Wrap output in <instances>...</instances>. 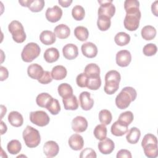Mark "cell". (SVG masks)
Here are the masks:
<instances>
[{
  "label": "cell",
  "instance_id": "cell-46",
  "mask_svg": "<svg viewBox=\"0 0 158 158\" xmlns=\"http://www.w3.org/2000/svg\"><path fill=\"white\" fill-rule=\"evenodd\" d=\"M97 157L94 150L90 148L84 149L80 154V158H96Z\"/></svg>",
  "mask_w": 158,
  "mask_h": 158
},
{
  "label": "cell",
  "instance_id": "cell-32",
  "mask_svg": "<svg viewBox=\"0 0 158 158\" xmlns=\"http://www.w3.org/2000/svg\"><path fill=\"white\" fill-rule=\"evenodd\" d=\"M74 35L78 40L85 41L89 36V31L86 27L83 26H78L74 30Z\"/></svg>",
  "mask_w": 158,
  "mask_h": 158
},
{
  "label": "cell",
  "instance_id": "cell-25",
  "mask_svg": "<svg viewBox=\"0 0 158 158\" xmlns=\"http://www.w3.org/2000/svg\"><path fill=\"white\" fill-rule=\"evenodd\" d=\"M141 136V131L136 127H132L127 131V141L130 144H136L138 142Z\"/></svg>",
  "mask_w": 158,
  "mask_h": 158
},
{
  "label": "cell",
  "instance_id": "cell-48",
  "mask_svg": "<svg viewBox=\"0 0 158 158\" xmlns=\"http://www.w3.org/2000/svg\"><path fill=\"white\" fill-rule=\"evenodd\" d=\"M149 143H157V138L152 134L148 133L144 135L141 141V146L143 147Z\"/></svg>",
  "mask_w": 158,
  "mask_h": 158
},
{
  "label": "cell",
  "instance_id": "cell-5",
  "mask_svg": "<svg viewBox=\"0 0 158 158\" xmlns=\"http://www.w3.org/2000/svg\"><path fill=\"white\" fill-rule=\"evenodd\" d=\"M141 16L140 10L131 13H126L123 21L125 28L129 31H135L137 30L139 25Z\"/></svg>",
  "mask_w": 158,
  "mask_h": 158
},
{
  "label": "cell",
  "instance_id": "cell-4",
  "mask_svg": "<svg viewBox=\"0 0 158 158\" xmlns=\"http://www.w3.org/2000/svg\"><path fill=\"white\" fill-rule=\"evenodd\" d=\"M8 30L11 33L14 41L16 43H22L26 40L27 36L23 27L18 20L12 21L9 24Z\"/></svg>",
  "mask_w": 158,
  "mask_h": 158
},
{
  "label": "cell",
  "instance_id": "cell-42",
  "mask_svg": "<svg viewBox=\"0 0 158 158\" xmlns=\"http://www.w3.org/2000/svg\"><path fill=\"white\" fill-rule=\"evenodd\" d=\"M134 115L131 111H126L120 114L118 120L123 123L124 125L128 126L133 120Z\"/></svg>",
  "mask_w": 158,
  "mask_h": 158
},
{
  "label": "cell",
  "instance_id": "cell-6",
  "mask_svg": "<svg viewBox=\"0 0 158 158\" xmlns=\"http://www.w3.org/2000/svg\"><path fill=\"white\" fill-rule=\"evenodd\" d=\"M30 120L31 123L38 127H44L48 125L50 118L46 112L37 110L30 112Z\"/></svg>",
  "mask_w": 158,
  "mask_h": 158
},
{
  "label": "cell",
  "instance_id": "cell-26",
  "mask_svg": "<svg viewBox=\"0 0 158 158\" xmlns=\"http://www.w3.org/2000/svg\"><path fill=\"white\" fill-rule=\"evenodd\" d=\"M144 153L149 158H156L158 155L157 143H149L143 147Z\"/></svg>",
  "mask_w": 158,
  "mask_h": 158
},
{
  "label": "cell",
  "instance_id": "cell-40",
  "mask_svg": "<svg viewBox=\"0 0 158 158\" xmlns=\"http://www.w3.org/2000/svg\"><path fill=\"white\" fill-rule=\"evenodd\" d=\"M72 15L73 18L77 21L83 20L85 15V11L84 8L80 5L74 6L72 10Z\"/></svg>",
  "mask_w": 158,
  "mask_h": 158
},
{
  "label": "cell",
  "instance_id": "cell-16",
  "mask_svg": "<svg viewBox=\"0 0 158 158\" xmlns=\"http://www.w3.org/2000/svg\"><path fill=\"white\" fill-rule=\"evenodd\" d=\"M68 143L72 149L79 151L83 148L84 140L81 135L76 133L70 136L68 140Z\"/></svg>",
  "mask_w": 158,
  "mask_h": 158
},
{
  "label": "cell",
  "instance_id": "cell-15",
  "mask_svg": "<svg viewBox=\"0 0 158 158\" xmlns=\"http://www.w3.org/2000/svg\"><path fill=\"white\" fill-rule=\"evenodd\" d=\"M81 50L83 54L88 58H94L98 54L97 46L91 42H86L83 44Z\"/></svg>",
  "mask_w": 158,
  "mask_h": 158
},
{
  "label": "cell",
  "instance_id": "cell-14",
  "mask_svg": "<svg viewBox=\"0 0 158 158\" xmlns=\"http://www.w3.org/2000/svg\"><path fill=\"white\" fill-rule=\"evenodd\" d=\"M98 149L103 154H109L114 149L115 144L114 141L109 138L101 140L98 145Z\"/></svg>",
  "mask_w": 158,
  "mask_h": 158
},
{
  "label": "cell",
  "instance_id": "cell-30",
  "mask_svg": "<svg viewBox=\"0 0 158 158\" xmlns=\"http://www.w3.org/2000/svg\"><path fill=\"white\" fill-rule=\"evenodd\" d=\"M114 41L118 46H123L130 43V36L125 32H119L115 35Z\"/></svg>",
  "mask_w": 158,
  "mask_h": 158
},
{
  "label": "cell",
  "instance_id": "cell-33",
  "mask_svg": "<svg viewBox=\"0 0 158 158\" xmlns=\"http://www.w3.org/2000/svg\"><path fill=\"white\" fill-rule=\"evenodd\" d=\"M57 91L59 96L62 98L73 94V89L72 86L67 83L60 84L57 88Z\"/></svg>",
  "mask_w": 158,
  "mask_h": 158
},
{
  "label": "cell",
  "instance_id": "cell-11",
  "mask_svg": "<svg viewBox=\"0 0 158 158\" xmlns=\"http://www.w3.org/2000/svg\"><path fill=\"white\" fill-rule=\"evenodd\" d=\"M79 101L81 109L84 110H89L94 105V100L88 91H83L80 94Z\"/></svg>",
  "mask_w": 158,
  "mask_h": 158
},
{
  "label": "cell",
  "instance_id": "cell-39",
  "mask_svg": "<svg viewBox=\"0 0 158 158\" xmlns=\"http://www.w3.org/2000/svg\"><path fill=\"white\" fill-rule=\"evenodd\" d=\"M99 120L102 124L107 125L112 120L111 112L107 109H102L99 113Z\"/></svg>",
  "mask_w": 158,
  "mask_h": 158
},
{
  "label": "cell",
  "instance_id": "cell-45",
  "mask_svg": "<svg viewBox=\"0 0 158 158\" xmlns=\"http://www.w3.org/2000/svg\"><path fill=\"white\" fill-rule=\"evenodd\" d=\"M121 76L118 72L115 70H112L107 72L105 75V81L110 80H115L118 82L120 81Z\"/></svg>",
  "mask_w": 158,
  "mask_h": 158
},
{
  "label": "cell",
  "instance_id": "cell-43",
  "mask_svg": "<svg viewBox=\"0 0 158 158\" xmlns=\"http://www.w3.org/2000/svg\"><path fill=\"white\" fill-rule=\"evenodd\" d=\"M46 108L52 115H57L60 111V106L59 104V102L55 98H52Z\"/></svg>",
  "mask_w": 158,
  "mask_h": 158
},
{
  "label": "cell",
  "instance_id": "cell-35",
  "mask_svg": "<svg viewBox=\"0 0 158 158\" xmlns=\"http://www.w3.org/2000/svg\"><path fill=\"white\" fill-rule=\"evenodd\" d=\"M119 83L120 82L115 80L105 81L104 88V92L107 94H113L118 90L119 88Z\"/></svg>",
  "mask_w": 158,
  "mask_h": 158
},
{
  "label": "cell",
  "instance_id": "cell-2",
  "mask_svg": "<svg viewBox=\"0 0 158 158\" xmlns=\"http://www.w3.org/2000/svg\"><path fill=\"white\" fill-rule=\"evenodd\" d=\"M22 136L26 146L30 148L37 147L41 142V136L38 130L30 125L24 129Z\"/></svg>",
  "mask_w": 158,
  "mask_h": 158
},
{
  "label": "cell",
  "instance_id": "cell-44",
  "mask_svg": "<svg viewBox=\"0 0 158 158\" xmlns=\"http://www.w3.org/2000/svg\"><path fill=\"white\" fill-rule=\"evenodd\" d=\"M157 51V46L153 43H149L143 47V54L146 56H152L156 54Z\"/></svg>",
  "mask_w": 158,
  "mask_h": 158
},
{
  "label": "cell",
  "instance_id": "cell-31",
  "mask_svg": "<svg viewBox=\"0 0 158 158\" xmlns=\"http://www.w3.org/2000/svg\"><path fill=\"white\" fill-rule=\"evenodd\" d=\"M45 2L43 0H28L27 7L33 12H38L42 10Z\"/></svg>",
  "mask_w": 158,
  "mask_h": 158
},
{
  "label": "cell",
  "instance_id": "cell-22",
  "mask_svg": "<svg viewBox=\"0 0 158 158\" xmlns=\"http://www.w3.org/2000/svg\"><path fill=\"white\" fill-rule=\"evenodd\" d=\"M41 42L45 45H51L55 43L56 38L54 33L50 30H44L40 35Z\"/></svg>",
  "mask_w": 158,
  "mask_h": 158
},
{
  "label": "cell",
  "instance_id": "cell-19",
  "mask_svg": "<svg viewBox=\"0 0 158 158\" xmlns=\"http://www.w3.org/2000/svg\"><path fill=\"white\" fill-rule=\"evenodd\" d=\"M54 34L59 39H66L70 35V29L65 24H59L57 25L54 30Z\"/></svg>",
  "mask_w": 158,
  "mask_h": 158
},
{
  "label": "cell",
  "instance_id": "cell-21",
  "mask_svg": "<svg viewBox=\"0 0 158 158\" xmlns=\"http://www.w3.org/2000/svg\"><path fill=\"white\" fill-rule=\"evenodd\" d=\"M64 109L65 110H74L78 107V102L77 97L75 95H70L62 99Z\"/></svg>",
  "mask_w": 158,
  "mask_h": 158
},
{
  "label": "cell",
  "instance_id": "cell-8",
  "mask_svg": "<svg viewBox=\"0 0 158 158\" xmlns=\"http://www.w3.org/2000/svg\"><path fill=\"white\" fill-rule=\"evenodd\" d=\"M46 19L52 23L59 21L62 15V10L58 6H54L52 7H48L45 13Z\"/></svg>",
  "mask_w": 158,
  "mask_h": 158
},
{
  "label": "cell",
  "instance_id": "cell-36",
  "mask_svg": "<svg viewBox=\"0 0 158 158\" xmlns=\"http://www.w3.org/2000/svg\"><path fill=\"white\" fill-rule=\"evenodd\" d=\"M139 2L136 0H126L124 2V9L126 13H131L139 10Z\"/></svg>",
  "mask_w": 158,
  "mask_h": 158
},
{
  "label": "cell",
  "instance_id": "cell-51",
  "mask_svg": "<svg viewBox=\"0 0 158 158\" xmlns=\"http://www.w3.org/2000/svg\"><path fill=\"white\" fill-rule=\"evenodd\" d=\"M9 77V72L7 69L1 66L0 67V80L1 81H4L6 80Z\"/></svg>",
  "mask_w": 158,
  "mask_h": 158
},
{
  "label": "cell",
  "instance_id": "cell-37",
  "mask_svg": "<svg viewBox=\"0 0 158 158\" xmlns=\"http://www.w3.org/2000/svg\"><path fill=\"white\" fill-rule=\"evenodd\" d=\"M107 128L104 124L98 125L94 129V135L97 139L100 141L105 139L107 136Z\"/></svg>",
  "mask_w": 158,
  "mask_h": 158
},
{
  "label": "cell",
  "instance_id": "cell-29",
  "mask_svg": "<svg viewBox=\"0 0 158 158\" xmlns=\"http://www.w3.org/2000/svg\"><path fill=\"white\" fill-rule=\"evenodd\" d=\"M84 73L87 75L88 77H99L100 74V68L97 64L91 63L85 67Z\"/></svg>",
  "mask_w": 158,
  "mask_h": 158
},
{
  "label": "cell",
  "instance_id": "cell-13",
  "mask_svg": "<svg viewBox=\"0 0 158 158\" xmlns=\"http://www.w3.org/2000/svg\"><path fill=\"white\" fill-rule=\"evenodd\" d=\"M62 53L66 59L73 60L78 56V49L74 44H67L62 48Z\"/></svg>",
  "mask_w": 158,
  "mask_h": 158
},
{
  "label": "cell",
  "instance_id": "cell-28",
  "mask_svg": "<svg viewBox=\"0 0 158 158\" xmlns=\"http://www.w3.org/2000/svg\"><path fill=\"white\" fill-rule=\"evenodd\" d=\"M52 98H53L49 94L47 93H42L37 96L36 98V102L38 106L46 108Z\"/></svg>",
  "mask_w": 158,
  "mask_h": 158
},
{
  "label": "cell",
  "instance_id": "cell-53",
  "mask_svg": "<svg viewBox=\"0 0 158 158\" xmlns=\"http://www.w3.org/2000/svg\"><path fill=\"white\" fill-rule=\"evenodd\" d=\"M157 3H158V1H156L152 4V6H151L152 12L156 17L158 15V14H157Z\"/></svg>",
  "mask_w": 158,
  "mask_h": 158
},
{
  "label": "cell",
  "instance_id": "cell-54",
  "mask_svg": "<svg viewBox=\"0 0 158 158\" xmlns=\"http://www.w3.org/2000/svg\"><path fill=\"white\" fill-rule=\"evenodd\" d=\"M7 125L4 123L3 121H1V134L3 135L7 131Z\"/></svg>",
  "mask_w": 158,
  "mask_h": 158
},
{
  "label": "cell",
  "instance_id": "cell-9",
  "mask_svg": "<svg viewBox=\"0 0 158 158\" xmlns=\"http://www.w3.org/2000/svg\"><path fill=\"white\" fill-rule=\"evenodd\" d=\"M117 64L122 67H127L131 61V55L128 50H121L116 54Z\"/></svg>",
  "mask_w": 158,
  "mask_h": 158
},
{
  "label": "cell",
  "instance_id": "cell-38",
  "mask_svg": "<svg viewBox=\"0 0 158 158\" xmlns=\"http://www.w3.org/2000/svg\"><path fill=\"white\" fill-rule=\"evenodd\" d=\"M111 25L110 19L105 16H98L97 20V25L101 31L107 30Z\"/></svg>",
  "mask_w": 158,
  "mask_h": 158
},
{
  "label": "cell",
  "instance_id": "cell-47",
  "mask_svg": "<svg viewBox=\"0 0 158 158\" xmlns=\"http://www.w3.org/2000/svg\"><path fill=\"white\" fill-rule=\"evenodd\" d=\"M88 78V77L85 73H81L77 77L76 83L79 87L85 88L86 87Z\"/></svg>",
  "mask_w": 158,
  "mask_h": 158
},
{
  "label": "cell",
  "instance_id": "cell-52",
  "mask_svg": "<svg viewBox=\"0 0 158 158\" xmlns=\"http://www.w3.org/2000/svg\"><path fill=\"white\" fill-rule=\"evenodd\" d=\"M59 4L63 7H68L72 3V0H59Z\"/></svg>",
  "mask_w": 158,
  "mask_h": 158
},
{
  "label": "cell",
  "instance_id": "cell-20",
  "mask_svg": "<svg viewBox=\"0 0 158 158\" xmlns=\"http://www.w3.org/2000/svg\"><path fill=\"white\" fill-rule=\"evenodd\" d=\"M8 121L11 125L19 127L23 125V118L21 114L17 111H12L8 115Z\"/></svg>",
  "mask_w": 158,
  "mask_h": 158
},
{
  "label": "cell",
  "instance_id": "cell-41",
  "mask_svg": "<svg viewBox=\"0 0 158 158\" xmlns=\"http://www.w3.org/2000/svg\"><path fill=\"white\" fill-rule=\"evenodd\" d=\"M101 86L100 76L96 77H88L86 87L91 90H97Z\"/></svg>",
  "mask_w": 158,
  "mask_h": 158
},
{
  "label": "cell",
  "instance_id": "cell-55",
  "mask_svg": "<svg viewBox=\"0 0 158 158\" xmlns=\"http://www.w3.org/2000/svg\"><path fill=\"white\" fill-rule=\"evenodd\" d=\"M1 118H2V117L4 116V114H6V112H7V109H6V107H4V106H2V105H1Z\"/></svg>",
  "mask_w": 158,
  "mask_h": 158
},
{
  "label": "cell",
  "instance_id": "cell-49",
  "mask_svg": "<svg viewBox=\"0 0 158 158\" xmlns=\"http://www.w3.org/2000/svg\"><path fill=\"white\" fill-rule=\"evenodd\" d=\"M52 80V78L51 76V73L49 71H44L43 74L38 81L39 83L45 85L51 83Z\"/></svg>",
  "mask_w": 158,
  "mask_h": 158
},
{
  "label": "cell",
  "instance_id": "cell-50",
  "mask_svg": "<svg viewBox=\"0 0 158 158\" xmlns=\"http://www.w3.org/2000/svg\"><path fill=\"white\" fill-rule=\"evenodd\" d=\"M117 158H123V157H127V158H131L132 156L130 151L127 149H120L117 152Z\"/></svg>",
  "mask_w": 158,
  "mask_h": 158
},
{
  "label": "cell",
  "instance_id": "cell-7",
  "mask_svg": "<svg viewBox=\"0 0 158 158\" xmlns=\"http://www.w3.org/2000/svg\"><path fill=\"white\" fill-rule=\"evenodd\" d=\"M100 7L98 10V16H105L111 19L115 13V7L112 0L98 1Z\"/></svg>",
  "mask_w": 158,
  "mask_h": 158
},
{
  "label": "cell",
  "instance_id": "cell-10",
  "mask_svg": "<svg viewBox=\"0 0 158 158\" xmlns=\"http://www.w3.org/2000/svg\"><path fill=\"white\" fill-rule=\"evenodd\" d=\"M88 121L82 116H77L72 121V128L77 133L84 132L88 128Z\"/></svg>",
  "mask_w": 158,
  "mask_h": 158
},
{
  "label": "cell",
  "instance_id": "cell-17",
  "mask_svg": "<svg viewBox=\"0 0 158 158\" xmlns=\"http://www.w3.org/2000/svg\"><path fill=\"white\" fill-rule=\"evenodd\" d=\"M44 73L43 67L38 64H30L27 69L28 75L35 80H38Z\"/></svg>",
  "mask_w": 158,
  "mask_h": 158
},
{
  "label": "cell",
  "instance_id": "cell-1",
  "mask_svg": "<svg viewBox=\"0 0 158 158\" xmlns=\"http://www.w3.org/2000/svg\"><path fill=\"white\" fill-rule=\"evenodd\" d=\"M137 96V93L135 88L131 86L123 88L115 98V104L120 109H127L132 101H134Z\"/></svg>",
  "mask_w": 158,
  "mask_h": 158
},
{
  "label": "cell",
  "instance_id": "cell-3",
  "mask_svg": "<svg viewBox=\"0 0 158 158\" xmlns=\"http://www.w3.org/2000/svg\"><path fill=\"white\" fill-rule=\"evenodd\" d=\"M40 52L41 49L39 45L35 43L31 42L27 44L23 48L21 53V57L23 61L31 62L39 56Z\"/></svg>",
  "mask_w": 158,
  "mask_h": 158
},
{
  "label": "cell",
  "instance_id": "cell-12",
  "mask_svg": "<svg viewBox=\"0 0 158 158\" xmlns=\"http://www.w3.org/2000/svg\"><path fill=\"white\" fill-rule=\"evenodd\" d=\"M59 147L57 143L54 141H48L43 146V152L48 157H53L57 155Z\"/></svg>",
  "mask_w": 158,
  "mask_h": 158
},
{
  "label": "cell",
  "instance_id": "cell-18",
  "mask_svg": "<svg viewBox=\"0 0 158 158\" xmlns=\"http://www.w3.org/2000/svg\"><path fill=\"white\" fill-rule=\"evenodd\" d=\"M128 126L124 125L118 120L111 126L110 131L113 135L116 136H122L127 133Z\"/></svg>",
  "mask_w": 158,
  "mask_h": 158
},
{
  "label": "cell",
  "instance_id": "cell-24",
  "mask_svg": "<svg viewBox=\"0 0 158 158\" xmlns=\"http://www.w3.org/2000/svg\"><path fill=\"white\" fill-rule=\"evenodd\" d=\"M52 79L60 80L64 79L67 74V69L63 65H56L54 67L51 72Z\"/></svg>",
  "mask_w": 158,
  "mask_h": 158
},
{
  "label": "cell",
  "instance_id": "cell-27",
  "mask_svg": "<svg viewBox=\"0 0 158 158\" xmlns=\"http://www.w3.org/2000/svg\"><path fill=\"white\" fill-rule=\"evenodd\" d=\"M156 30L153 26L146 25L141 29V35L144 40L149 41L153 40L156 37Z\"/></svg>",
  "mask_w": 158,
  "mask_h": 158
},
{
  "label": "cell",
  "instance_id": "cell-23",
  "mask_svg": "<svg viewBox=\"0 0 158 158\" xmlns=\"http://www.w3.org/2000/svg\"><path fill=\"white\" fill-rule=\"evenodd\" d=\"M59 56V52L56 48H48L44 53V59L48 63H52L57 61Z\"/></svg>",
  "mask_w": 158,
  "mask_h": 158
},
{
  "label": "cell",
  "instance_id": "cell-34",
  "mask_svg": "<svg viewBox=\"0 0 158 158\" xmlns=\"http://www.w3.org/2000/svg\"><path fill=\"white\" fill-rule=\"evenodd\" d=\"M8 152L13 155L17 154L22 149V144L17 139H12L9 141L7 145Z\"/></svg>",
  "mask_w": 158,
  "mask_h": 158
}]
</instances>
